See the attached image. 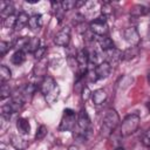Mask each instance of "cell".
I'll list each match as a JSON object with an SVG mask.
<instances>
[{
    "label": "cell",
    "instance_id": "cell-30",
    "mask_svg": "<svg viewBox=\"0 0 150 150\" xmlns=\"http://www.w3.org/2000/svg\"><path fill=\"white\" fill-rule=\"evenodd\" d=\"M46 50H47V47H46V46H40V48L34 53V57H35L38 61L42 60V59H43V56H45Z\"/></svg>",
    "mask_w": 150,
    "mask_h": 150
},
{
    "label": "cell",
    "instance_id": "cell-22",
    "mask_svg": "<svg viewBox=\"0 0 150 150\" xmlns=\"http://www.w3.org/2000/svg\"><path fill=\"white\" fill-rule=\"evenodd\" d=\"M11 77H12L11 69H9L7 66L1 64V66H0V80H1V84L5 83L6 81H8Z\"/></svg>",
    "mask_w": 150,
    "mask_h": 150
},
{
    "label": "cell",
    "instance_id": "cell-26",
    "mask_svg": "<svg viewBox=\"0 0 150 150\" xmlns=\"http://www.w3.org/2000/svg\"><path fill=\"white\" fill-rule=\"evenodd\" d=\"M35 90H36V87H35L33 83H27V84L23 87L22 94H23V96H26V97H32L33 94L35 93Z\"/></svg>",
    "mask_w": 150,
    "mask_h": 150
},
{
    "label": "cell",
    "instance_id": "cell-18",
    "mask_svg": "<svg viewBox=\"0 0 150 150\" xmlns=\"http://www.w3.org/2000/svg\"><path fill=\"white\" fill-rule=\"evenodd\" d=\"M11 144L16 149V150H23L28 146V143L27 141H25L22 137L20 136H16V135H13L11 137Z\"/></svg>",
    "mask_w": 150,
    "mask_h": 150
},
{
    "label": "cell",
    "instance_id": "cell-3",
    "mask_svg": "<svg viewBox=\"0 0 150 150\" xmlns=\"http://www.w3.org/2000/svg\"><path fill=\"white\" fill-rule=\"evenodd\" d=\"M139 122H141L139 115L136 112L125 116L121 123V129H120L121 136H129V135L134 134L138 129Z\"/></svg>",
    "mask_w": 150,
    "mask_h": 150
},
{
    "label": "cell",
    "instance_id": "cell-16",
    "mask_svg": "<svg viewBox=\"0 0 150 150\" xmlns=\"http://www.w3.org/2000/svg\"><path fill=\"white\" fill-rule=\"evenodd\" d=\"M28 21H29V16H28L27 13H25V12L19 13V15H16V22H15L14 29L15 30H21L26 25H28Z\"/></svg>",
    "mask_w": 150,
    "mask_h": 150
},
{
    "label": "cell",
    "instance_id": "cell-7",
    "mask_svg": "<svg viewBox=\"0 0 150 150\" xmlns=\"http://www.w3.org/2000/svg\"><path fill=\"white\" fill-rule=\"evenodd\" d=\"M70 33L71 29L69 26L63 27L61 30H59L54 38V43L59 47H67L70 42Z\"/></svg>",
    "mask_w": 150,
    "mask_h": 150
},
{
    "label": "cell",
    "instance_id": "cell-37",
    "mask_svg": "<svg viewBox=\"0 0 150 150\" xmlns=\"http://www.w3.org/2000/svg\"><path fill=\"white\" fill-rule=\"evenodd\" d=\"M115 150H124V148H123V146H117Z\"/></svg>",
    "mask_w": 150,
    "mask_h": 150
},
{
    "label": "cell",
    "instance_id": "cell-34",
    "mask_svg": "<svg viewBox=\"0 0 150 150\" xmlns=\"http://www.w3.org/2000/svg\"><path fill=\"white\" fill-rule=\"evenodd\" d=\"M91 91H90V89H89V87H83L82 88V100L83 101H88L89 100V97H91Z\"/></svg>",
    "mask_w": 150,
    "mask_h": 150
},
{
    "label": "cell",
    "instance_id": "cell-33",
    "mask_svg": "<svg viewBox=\"0 0 150 150\" xmlns=\"http://www.w3.org/2000/svg\"><path fill=\"white\" fill-rule=\"evenodd\" d=\"M141 142H142V144H143L144 146L150 148V129H148V130H146V131L143 134Z\"/></svg>",
    "mask_w": 150,
    "mask_h": 150
},
{
    "label": "cell",
    "instance_id": "cell-36",
    "mask_svg": "<svg viewBox=\"0 0 150 150\" xmlns=\"http://www.w3.org/2000/svg\"><path fill=\"white\" fill-rule=\"evenodd\" d=\"M28 2H30V4H36V2H38V0H29Z\"/></svg>",
    "mask_w": 150,
    "mask_h": 150
},
{
    "label": "cell",
    "instance_id": "cell-12",
    "mask_svg": "<svg viewBox=\"0 0 150 150\" xmlns=\"http://www.w3.org/2000/svg\"><path fill=\"white\" fill-rule=\"evenodd\" d=\"M97 43H98V46H100L102 52H107V50H109L111 48H115V45H114L112 40L108 35H105V36H97Z\"/></svg>",
    "mask_w": 150,
    "mask_h": 150
},
{
    "label": "cell",
    "instance_id": "cell-10",
    "mask_svg": "<svg viewBox=\"0 0 150 150\" xmlns=\"http://www.w3.org/2000/svg\"><path fill=\"white\" fill-rule=\"evenodd\" d=\"M103 53H104V56H105L104 61H107L110 66L120 62L121 60H123V53L117 48H111V49H109L107 52H103Z\"/></svg>",
    "mask_w": 150,
    "mask_h": 150
},
{
    "label": "cell",
    "instance_id": "cell-5",
    "mask_svg": "<svg viewBox=\"0 0 150 150\" xmlns=\"http://www.w3.org/2000/svg\"><path fill=\"white\" fill-rule=\"evenodd\" d=\"M89 30L93 34L97 35V36H105V35H108L109 27H108V23H107V18L101 15V16H97L96 19H94L89 23Z\"/></svg>",
    "mask_w": 150,
    "mask_h": 150
},
{
    "label": "cell",
    "instance_id": "cell-6",
    "mask_svg": "<svg viewBox=\"0 0 150 150\" xmlns=\"http://www.w3.org/2000/svg\"><path fill=\"white\" fill-rule=\"evenodd\" d=\"M76 63L79 67V77L82 75H86L88 68H89V53L87 49H81L76 54Z\"/></svg>",
    "mask_w": 150,
    "mask_h": 150
},
{
    "label": "cell",
    "instance_id": "cell-9",
    "mask_svg": "<svg viewBox=\"0 0 150 150\" xmlns=\"http://www.w3.org/2000/svg\"><path fill=\"white\" fill-rule=\"evenodd\" d=\"M123 38H124V40H125L129 45H131L132 47H134V46H137V45L139 43V40H141L139 33H138V30H137L135 27H127V28L123 30Z\"/></svg>",
    "mask_w": 150,
    "mask_h": 150
},
{
    "label": "cell",
    "instance_id": "cell-19",
    "mask_svg": "<svg viewBox=\"0 0 150 150\" xmlns=\"http://www.w3.org/2000/svg\"><path fill=\"white\" fill-rule=\"evenodd\" d=\"M40 48V39L36 38V36H32L29 38L28 42H27V46L25 48V52H28V53H35L38 49Z\"/></svg>",
    "mask_w": 150,
    "mask_h": 150
},
{
    "label": "cell",
    "instance_id": "cell-11",
    "mask_svg": "<svg viewBox=\"0 0 150 150\" xmlns=\"http://www.w3.org/2000/svg\"><path fill=\"white\" fill-rule=\"evenodd\" d=\"M95 71H96V75L98 79H105L111 73V66L107 61H103L95 67Z\"/></svg>",
    "mask_w": 150,
    "mask_h": 150
},
{
    "label": "cell",
    "instance_id": "cell-1",
    "mask_svg": "<svg viewBox=\"0 0 150 150\" xmlns=\"http://www.w3.org/2000/svg\"><path fill=\"white\" fill-rule=\"evenodd\" d=\"M40 91L42 93L45 100L47 103L53 104L60 95V87L55 82V80L50 76H45L41 84H40Z\"/></svg>",
    "mask_w": 150,
    "mask_h": 150
},
{
    "label": "cell",
    "instance_id": "cell-21",
    "mask_svg": "<svg viewBox=\"0 0 150 150\" xmlns=\"http://www.w3.org/2000/svg\"><path fill=\"white\" fill-rule=\"evenodd\" d=\"M150 12L149 7L144 6V5H135L131 11H130V14L134 15V16H141V15H145Z\"/></svg>",
    "mask_w": 150,
    "mask_h": 150
},
{
    "label": "cell",
    "instance_id": "cell-25",
    "mask_svg": "<svg viewBox=\"0 0 150 150\" xmlns=\"http://www.w3.org/2000/svg\"><path fill=\"white\" fill-rule=\"evenodd\" d=\"M60 7H61V9L64 11V12L70 11V9H73L74 7H76V1H74V0H63V1L60 2Z\"/></svg>",
    "mask_w": 150,
    "mask_h": 150
},
{
    "label": "cell",
    "instance_id": "cell-15",
    "mask_svg": "<svg viewBox=\"0 0 150 150\" xmlns=\"http://www.w3.org/2000/svg\"><path fill=\"white\" fill-rule=\"evenodd\" d=\"M28 27L32 30H39L42 27V16L41 14H34L29 18L28 21Z\"/></svg>",
    "mask_w": 150,
    "mask_h": 150
},
{
    "label": "cell",
    "instance_id": "cell-32",
    "mask_svg": "<svg viewBox=\"0 0 150 150\" xmlns=\"http://www.w3.org/2000/svg\"><path fill=\"white\" fill-rule=\"evenodd\" d=\"M9 49H11V45H9L8 42H6V41H1V42H0V55H1V57H4L5 54H6Z\"/></svg>",
    "mask_w": 150,
    "mask_h": 150
},
{
    "label": "cell",
    "instance_id": "cell-28",
    "mask_svg": "<svg viewBox=\"0 0 150 150\" xmlns=\"http://www.w3.org/2000/svg\"><path fill=\"white\" fill-rule=\"evenodd\" d=\"M15 22H16V16L15 15H11V16L4 19V27L5 28H14L15 27Z\"/></svg>",
    "mask_w": 150,
    "mask_h": 150
},
{
    "label": "cell",
    "instance_id": "cell-23",
    "mask_svg": "<svg viewBox=\"0 0 150 150\" xmlns=\"http://www.w3.org/2000/svg\"><path fill=\"white\" fill-rule=\"evenodd\" d=\"M14 112H15V111H14V109H13V107H12L11 103L4 104V105L1 107V116H2V118H5V120H9L11 116H12Z\"/></svg>",
    "mask_w": 150,
    "mask_h": 150
},
{
    "label": "cell",
    "instance_id": "cell-8",
    "mask_svg": "<svg viewBox=\"0 0 150 150\" xmlns=\"http://www.w3.org/2000/svg\"><path fill=\"white\" fill-rule=\"evenodd\" d=\"M77 130L80 132H90V118L86 109H81L77 115Z\"/></svg>",
    "mask_w": 150,
    "mask_h": 150
},
{
    "label": "cell",
    "instance_id": "cell-17",
    "mask_svg": "<svg viewBox=\"0 0 150 150\" xmlns=\"http://www.w3.org/2000/svg\"><path fill=\"white\" fill-rule=\"evenodd\" d=\"M16 128H18V131H19L21 135H27V134H29L30 125H29L28 120H26V118H23V117L18 118V121H16Z\"/></svg>",
    "mask_w": 150,
    "mask_h": 150
},
{
    "label": "cell",
    "instance_id": "cell-14",
    "mask_svg": "<svg viewBox=\"0 0 150 150\" xmlns=\"http://www.w3.org/2000/svg\"><path fill=\"white\" fill-rule=\"evenodd\" d=\"M14 9L15 8L11 2L1 1V4H0V14L4 19H6L11 15H14Z\"/></svg>",
    "mask_w": 150,
    "mask_h": 150
},
{
    "label": "cell",
    "instance_id": "cell-31",
    "mask_svg": "<svg viewBox=\"0 0 150 150\" xmlns=\"http://www.w3.org/2000/svg\"><path fill=\"white\" fill-rule=\"evenodd\" d=\"M47 135V128H46V125H40L39 127V129H38V131H36V135H35V138L36 139H42V138H45V136Z\"/></svg>",
    "mask_w": 150,
    "mask_h": 150
},
{
    "label": "cell",
    "instance_id": "cell-13",
    "mask_svg": "<svg viewBox=\"0 0 150 150\" xmlns=\"http://www.w3.org/2000/svg\"><path fill=\"white\" fill-rule=\"evenodd\" d=\"M91 100H93V103L95 105L103 104V102L107 100V93H105V90L104 89H96L91 94Z\"/></svg>",
    "mask_w": 150,
    "mask_h": 150
},
{
    "label": "cell",
    "instance_id": "cell-38",
    "mask_svg": "<svg viewBox=\"0 0 150 150\" xmlns=\"http://www.w3.org/2000/svg\"><path fill=\"white\" fill-rule=\"evenodd\" d=\"M148 81H149V83H150V71L148 73Z\"/></svg>",
    "mask_w": 150,
    "mask_h": 150
},
{
    "label": "cell",
    "instance_id": "cell-35",
    "mask_svg": "<svg viewBox=\"0 0 150 150\" xmlns=\"http://www.w3.org/2000/svg\"><path fill=\"white\" fill-rule=\"evenodd\" d=\"M68 150H79V148H77V146H75V145H71V146H69V148H68Z\"/></svg>",
    "mask_w": 150,
    "mask_h": 150
},
{
    "label": "cell",
    "instance_id": "cell-29",
    "mask_svg": "<svg viewBox=\"0 0 150 150\" xmlns=\"http://www.w3.org/2000/svg\"><path fill=\"white\" fill-rule=\"evenodd\" d=\"M11 96V89H9V86H7L6 83H2L1 84V89H0V98L1 100H5L7 97Z\"/></svg>",
    "mask_w": 150,
    "mask_h": 150
},
{
    "label": "cell",
    "instance_id": "cell-20",
    "mask_svg": "<svg viewBox=\"0 0 150 150\" xmlns=\"http://www.w3.org/2000/svg\"><path fill=\"white\" fill-rule=\"evenodd\" d=\"M25 60H26V53H25V50H20V49L15 50L14 54L12 55V57H11L12 63H14L16 66L22 64L25 62Z\"/></svg>",
    "mask_w": 150,
    "mask_h": 150
},
{
    "label": "cell",
    "instance_id": "cell-27",
    "mask_svg": "<svg viewBox=\"0 0 150 150\" xmlns=\"http://www.w3.org/2000/svg\"><path fill=\"white\" fill-rule=\"evenodd\" d=\"M101 13H102V15L104 16V18H107V16H110L111 14H112V7H111V5H110V2H103L102 4V6H101Z\"/></svg>",
    "mask_w": 150,
    "mask_h": 150
},
{
    "label": "cell",
    "instance_id": "cell-2",
    "mask_svg": "<svg viewBox=\"0 0 150 150\" xmlns=\"http://www.w3.org/2000/svg\"><path fill=\"white\" fill-rule=\"evenodd\" d=\"M120 124V116L116 112L115 109H108L103 120H102V125H101V135L103 137H108L114 132V130L117 128Z\"/></svg>",
    "mask_w": 150,
    "mask_h": 150
},
{
    "label": "cell",
    "instance_id": "cell-24",
    "mask_svg": "<svg viewBox=\"0 0 150 150\" xmlns=\"http://www.w3.org/2000/svg\"><path fill=\"white\" fill-rule=\"evenodd\" d=\"M138 54V49H137V46H134V47H130L128 48L124 53H123V60H129V59H132L135 56H137Z\"/></svg>",
    "mask_w": 150,
    "mask_h": 150
},
{
    "label": "cell",
    "instance_id": "cell-4",
    "mask_svg": "<svg viewBox=\"0 0 150 150\" xmlns=\"http://www.w3.org/2000/svg\"><path fill=\"white\" fill-rule=\"evenodd\" d=\"M77 125V115L73 109H64L63 116L61 118L59 130L60 131H71Z\"/></svg>",
    "mask_w": 150,
    "mask_h": 150
}]
</instances>
